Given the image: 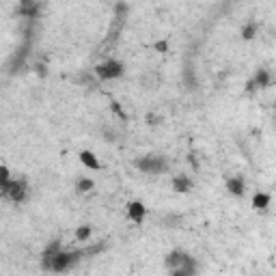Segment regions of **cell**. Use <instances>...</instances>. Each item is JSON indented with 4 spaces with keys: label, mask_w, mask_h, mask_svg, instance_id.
Instances as JSON below:
<instances>
[{
    "label": "cell",
    "mask_w": 276,
    "mask_h": 276,
    "mask_svg": "<svg viewBox=\"0 0 276 276\" xmlns=\"http://www.w3.org/2000/svg\"><path fill=\"white\" fill-rule=\"evenodd\" d=\"M186 255L188 253H183V251H171L167 257H164V265L169 268V272L171 270H179L183 265V261H186Z\"/></svg>",
    "instance_id": "obj_10"
},
{
    "label": "cell",
    "mask_w": 276,
    "mask_h": 276,
    "mask_svg": "<svg viewBox=\"0 0 276 276\" xmlns=\"http://www.w3.org/2000/svg\"><path fill=\"white\" fill-rule=\"evenodd\" d=\"M240 35H242V39H244V41H253L255 37L259 35V24H257L255 20H248V22L242 26Z\"/></svg>",
    "instance_id": "obj_14"
},
{
    "label": "cell",
    "mask_w": 276,
    "mask_h": 276,
    "mask_svg": "<svg viewBox=\"0 0 276 276\" xmlns=\"http://www.w3.org/2000/svg\"><path fill=\"white\" fill-rule=\"evenodd\" d=\"M127 218L132 220L134 225H143L147 218V207L143 201H130L127 203Z\"/></svg>",
    "instance_id": "obj_6"
},
{
    "label": "cell",
    "mask_w": 276,
    "mask_h": 276,
    "mask_svg": "<svg viewBox=\"0 0 276 276\" xmlns=\"http://www.w3.org/2000/svg\"><path fill=\"white\" fill-rule=\"evenodd\" d=\"M37 11H39V5H35V3H22L17 7V13L24 17H37Z\"/></svg>",
    "instance_id": "obj_16"
},
{
    "label": "cell",
    "mask_w": 276,
    "mask_h": 276,
    "mask_svg": "<svg viewBox=\"0 0 276 276\" xmlns=\"http://www.w3.org/2000/svg\"><path fill=\"white\" fill-rule=\"evenodd\" d=\"M134 169H138L145 175H162L169 171V160L158 153H147L143 158L134 160Z\"/></svg>",
    "instance_id": "obj_2"
},
{
    "label": "cell",
    "mask_w": 276,
    "mask_h": 276,
    "mask_svg": "<svg viewBox=\"0 0 276 276\" xmlns=\"http://www.w3.org/2000/svg\"><path fill=\"white\" fill-rule=\"evenodd\" d=\"M171 188H173V192H177V195H188V192H192V188H195V181H192L188 175L179 173L173 177Z\"/></svg>",
    "instance_id": "obj_7"
},
{
    "label": "cell",
    "mask_w": 276,
    "mask_h": 276,
    "mask_svg": "<svg viewBox=\"0 0 276 276\" xmlns=\"http://www.w3.org/2000/svg\"><path fill=\"white\" fill-rule=\"evenodd\" d=\"M11 183H13L11 173H9L7 164H3V167H0V192H3L5 199H7V195H9V190H11Z\"/></svg>",
    "instance_id": "obj_13"
},
{
    "label": "cell",
    "mask_w": 276,
    "mask_h": 276,
    "mask_svg": "<svg viewBox=\"0 0 276 276\" xmlns=\"http://www.w3.org/2000/svg\"><path fill=\"white\" fill-rule=\"evenodd\" d=\"M171 276H192V274H188L186 270L179 268V270H171Z\"/></svg>",
    "instance_id": "obj_20"
},
{
    "label": "cell",
    "mask_w": 276,
    "mask_h": 276,
    "mask_svg": "<svg viewBox=\"0 0 276 276\" xmlns=\"http://www.w3.org/2000/svg\"><path fill=\"white\" fill-rule=\"evenodd\" d=\"M26 197H29V183H26V179H13L7 199L20 205V203H24V201H26Z\"/></svg>",
    "instance_id": "obj_4"
},
{
    "label": "cell",
    "mask_w": 276,
    "mask_h": 276,
    "mask_svg": "<svg viewBox=\"0 0 276 276\" xmlns=\"http://www.w3.org/2000/svg\"><path fill=\"white\" fill-rule=\"evenodd\" d=\"M82 257H89L87 251H61L43 270L45 272H57V274L69 272L71 268H76V265L82 261Z\"/></svg>",
    "instance_id": "obj_1"
},
{
    "label": "cell",
    "mask_w": 276,
    "mask_h": 276,
    "mask_svg": "<svg viewBox=\"0 0 276 276\" xmlns=\"http://www.w3.org/2000/svg\"><path fill=\"white\" fill-rule=\"evenodd\" d=\"M123 73H125V65L121 61H115V59H108L95 67V76L99 80H117V78H121Z\"/></svg>",
    "instance_id": "obj_3"
},
{
    "label": "cell",
    "mask_w": 276,
    "mask_h": 276,
    "mask_svg": "<svg viewBox=\"0 0 276 276\" xmlns=\"http://www.w3.org/2000/svg\"><path fill=\"white\" fill-rule=\"evenodd\" d=\"M93 188H95L93 179H89V177H78L76 179V192L78 195H87V192H91Z\"/></svg>",
    "instance_id": "obj_15"
},
{
    "label": "cell",
    "mask_w": 276,
    "mask_h": 276,
    "mask_svg": "<svg viewBox=\"0 0 276 276\" xmlns=\"http://www.w3.org/2000/svg\"><path fill=\"white\" fill-rule=\"evenodd\" d=\"M270 203H272V197L268 192H255L253 195V209L255 211H268L270 209Z\"/></svg>",
    "instance_id": "obj_11"
},
{
    "label": "cell",
    "mask_w": 276,
    "mask_h": 276,
    "mask_svg": "<svg viewBox=\"0 0 276 276\" xmlns=\"http://www.w3.org/2000/svg\"><path fill=\"white\" fill-rule=\"evenodd\" d=\"M80 162H82V167L93 169V171H99V169H102V162H99V160H97V155H95L93 151H89V149L80 151Z\"/></svg>",
    "instance_id": "obj_12"
},
{
    "label": "cell",
    "mask_w": 276,
    "mask_h": 276,
    "mask_svg": "<svg viewBox=\"0 0 276 276\" xmlns=\"http://www.w3.org/2000/svg\"><path fill=\"white\" fill-rule=\"evenodd\" d=\"M225 188H227V192H229L231 197L240 199V197H244V192H246V179L242 177V175H233V177H227Z\"/></svg>",
    "instance_id": "obj_5"
},
{
    "label": "cell",
    "mask_w": 276,
    "mask_h": 276,
    "mask_svg": "<svg viewBox=\"0 0 276 276\" xmlns=\"http://www.w3.org/2000/svg\"><path fill=\"white\" fill-rule=\"evenodd\" d=\"M91 235H93V229H91V225H80L76 229V240L78 242H89Z\"/></svg>",
    "instance_id": "obj_17"
},
{
    "label": "cell",
    "mask_w": 276,
    "mask_h": 276,
    "mask_svg": "<svg viewBox=\"0 0 276 276\" xmlns=\"http://www.w3.org/2000/svg\"><path fill=\"white\" fill-rule=\"evenodd\" d=\"M251 80H253V85H255L257 91H265V89L272 87V73H270L268 67H259Z\"/></svg>",
    "instance_id": "obj_8"
},
{
    "label": "cell",
    "mask_w": 276,
    "mask_h": 276,
    "mask_svg": "<svg viewBox=\"0 0 276 276\" xmlns=\"http://www.w3.org/2000/svg\"><path fill=\"white\" fill-rule=\"evenodd\" d=\"M145 121H147V125H158L160 123V117L158 115H153V113H147V117H145Z\"/></svg>",
    "instance_id": "obj_18"
},
{
    "label": "cell",
    "mask_w": 276,
    "mask_h": 276,
    "mask_svg": "<svg viewBox=\"0 0 276 276\" xmlns=\"http://www.w3.org/2000/svg\"><path fill=\"white\" fill-rule=\"evenodd\" d=\"M61 251H63L61 240H50L48 246H45V248H43V253H41V268H45V265H48Z\"/></svg>",
    "instance_id": "obj_9"
},
{
    "label": "cell",
    "mask_w": 276,
    "mask_h": 276,
    "mask_svg": "<svg viewBox=\"0 0 276 276\" xmlns=\"http://www.w3.org/2000/svg\"><path fill=\"white\" fill-rule=\"evenodd\" d=\"M110 108H113V113L117 115V117H121V119H125V113H123V108L119 106V102H110Z\"/></svg>",
    "instance_id": "obj_19"
}]
</instances>
